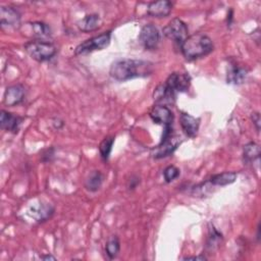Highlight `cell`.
Segmentation results:
<instances>
[{
  "label": "cell",
  "mask_w": 261,
  "mask_h": 261,
  "mask_svg": "<svg viewBox=\"0 0 261 261\" xmlns=\"http://www.w3.org/2000/svg\"><path fill=\"white\" fill-rule=\"evenodd\" d=\"M173 4L169 0H159L149 2L147 5L148 15L155 18H163L170 14Z\"/></svg>",
  "instance_id": "cell-12"
},
{
  "label": "cell",
  "mask_w": 261,
  "mask_h": 261,
  "mask_svg": "<svg viewBox=\"0 0 261 261\" xmlns=\"http://www.w3.org/2000/svg\"><path fill=\"white\" fill-rule=\"evenodd\" d=\"M179 145V142L177 140V138L172 137L171 139H169L166 142H162L159 143L153 150H152V156L155 159H160V158H164L167 157L169 155H171L175 149L177 148V146Z\"/></svg>",
  "instance_id": "cell-15"
},
{
  "label": "cell",
  "mask_w": 261,
  "mask_h": 261,
  "mask_svg": "<svg viewBox=\"0 0 261 261\" xmlns=\"http://www.w3.org/2000/svg\"><path fill=\"white\" fill-rule=\"evenodd\" d=\"M76 25L80 31L84 33L95 32L102 25V18L97 13H90L85 15L82 19L76 22Z\"/></svg>",
  "instance_id": "cell-16"
},
{
  "label": "cell",
  "mask_w": 261,
  "mask_h": 261,
  "mask_svg": "<svg viewBox=\"0 0 261 261\" xmlns=\"http://www.w3.org/2000/svg\"><path fill=\"white\" fill-rule=\"evenodd\" d=\"M179 123L182 132L189 138H195L198 134L200 126V118L194 117L187 112H180Z\"/></svg>",
  "instance_id": "cell-14"
},
{
  "label": "cell",
  "mask_w": 261,
  "mask_h": 261,
  "mask_svg": "<svg viewBox=\"0 0 261 261\" xmlns=\"http://www.w3.org/2000/svg\"><path fill=\"white\" fill-rule=\"evenodd\" d=\"M24 50L30 57L38 62L51 60L56 52V46L48 40H31L24 44Z\"/></svg>",
  "instance_id": "cell-3"
},
{
  "label": "cell",
  "mask_w": 261,
  "mask_h": 261,
  "mask_svg": "<svg viewBox=\"0 0 261 261\" xmlns=\"http://www.w3.org/2000/svg\"><path fill=\"white\" fill-rule=\"evenodd\" d=\"M153 72V64L140 59L123 58L115 60L109 68L110 76L118 82H125L136 77H145Z\"/></svg>",
  "instance_id": "cell-1"
},
{
  "label": "cell",
  "mask_w": 261,
  "mask_h": 261,
  "mask_svg": "<svg viewBox=\"0 0 261 261\" xmlns=\"http://www.w3.org/2000/svg\"><path fill=\"white\" fill-rule=\"evenodd\" d=\"M179 47L182 56L188 61L197 60L207 56L214 49L211 38L203 33H196L188 36Z\"/></svg>",
  "instance_id": "cell-2"
},
{
  "label": "cell",
  "mask_w": 261,
  "mask_h": 261,
  "mask_svg": "<svg viewBox=\"0 0 261 261\" xmlns=\"http://www.w3.org/2000/svg\"><path fill=\"white\" fill-rule=\"evenodd\" d=\"M247 76V69L237 64H230L226 73V82L231 85H241Z\"/></svg>",
  "instance_id": "cell-18"
},
{
  "label": "cell",
  "mask_w": 261,
  "mask_h": 261,
  "mask_svg": "<svg viewBox=\"0 0 261 261\" xmlns=\"http://www.w3.org/2000/svg\"><path fill=\"white\" fill-rule=\"evenodd\" d=\"M165 87L174 95L187 92L191 86V76L187 72H172L164 83Z\"/></svg>",
  "instance_id": "cell-8"
},
{
  "label": "cell",
  "mask_w": 261,
  "mask_h": 261,
  "mask_svg": "<svg viewBox=\"0 0 261 261\" xmlns=\"http://www.w3.org/2000/svg\"><path fill=\"white\" fill-rule=\"evenodd\" d=\"M149 116L154 121V123L162 125L163 128L171 127L174 119L171 109L168 106L161 104L153 106V108L149 112Z\"/></svg>",
  "instance_id": "cell-9"
},
{
  "label": "cell",
  "mask_w": 261,
  "mask_h": 261,
  "mask_svg": "<svg viewBox=\"0 0 261 261\" xmlns=\"http://www.w3.org/2000/svg\"><path fill=\"white\" fill-rule=\"evenodd\" d=\"M161 40V34L158 28L153 23L142 27L139 34V41L146 50H154L158 47Z\"/></svg>",
  "instance_id": "cell-7"
},
{
  "label": "cell",
  "mask_w": 261,
  "mask_h": 261,
  "mask_svg": "<svg viewBox=\"0 0 261 261\" xmlns=\"http://www.w3.org/2000/svg\"><path fill=\"white\" fill-rule=\"evenodd\" d=\"M43 260H55V257L51 256V255H44L41 257Z\"/></svg>",
  "instance_id": "cell-28"
},
{
  "label": "cell",
  "mask_w": 261,
  "mask_h": 261,
  "mask_svg": "<svg viewBox=\"0 0 261 261\" xmlns=\"http://www.w3.org/2000/svg\"><path fill=\"white\" fill-rule=\"evenodd\" d=\"M222 240V234L219 232L213 225L209 228V234L207 240V248L210 250H213L217 248Z\"/></svg>",
  "instance_id": "cell-24"
},
{
  "label": "cell",
  "mask_w": 261,
  "mask_h": 261,
  "mask_svg": "<svg viewBox=\"0 0 261 261\" xmlns=\"http://www.w3.org/2000/svg\"><path fill=\"white\" fill-rule=\"evenodd\" d=\"M22 120L23 118L21 116L8 112L6 110H1L0 112V126L6 132L17 134L22 123Z\"/></svg>",
  "instance_id": "cell-11"
},
{
  "label": "cell",
  "mask_w": 261,
  "mask_h": 261,
  "mask_svg": "<svg viewBox=\"0 0 261 261\" xmlns=\"http://www.w3.org/2000/svg\"><path fill=\"white\" fill-rule=\"evenodd\" d=\"M25 98V89L21 84L8 86L3 95V103L5 106L13 107L23 102Z\"/></svg>",
  "instance_id": "cell-10"
},
{
  "label": "cell",
  "mask_w": 261,
  "mask_h": 261,
  "mask_svg": "<svg viewBox=\"0 0 261 261\" xmlns=\"http://www.w3.org/2000/svg\"><path fill=\"white\" fill-rule=\"evenodd\" d=\"M251 119L253 121V124L255 125L256 130L259 133L260 130V124H261V119H260V113L259 112H253L251 114Z\"/></svg>",
  "instance_id": "cell-26"
},
{
  "label": "cell",
  "mask_w": 261,
  "mask_h": 261,
  "mask_svg": "<svg viewBox=\"0 0 261 261\" xmlns=\"http://www.w3.org/2000/svg\"><path fill=\"white\" fill-rule=\"evenodd\" d=\"M237 176L238 174L234 171H224V172L212 175L209 178V182L213 186L225 187L234 182L237 179Z\"/></svg>",
  "instance_id": "cell-19"
},
{
  "label": "cell",
  "mask_w": 261,
  "mask_h": 261,
  "mask_svg": "<svg viewBox=\"0 0 261 261\" xmlns=\"http://www.w3.org/2000/svg\"><path fill=\"white\" fill-rule=\"evenodd\" d=\"M179 169L174 166V165H168L167 167H165V169L163 170V177L164 180L166 182H171L172 180H174L175 178H177L179 176Z\"/></svg>",
  "instance_id": "cell-25"
},
{
  "label": "cell",
  "mask_w": 261,
  "mask_h": 261,
  "mask_svg": "<svg viewBox=\"0 0 261 261\" xmlns=\"http://www.w3.org/2000/svg\"><path fill=\"white\" fill-rule=\"evenodd\" d=\"M54 211L55 209L51 204L40 202L30 207L29 215L32 218H34L37 222H44L52 217Z\"/></svg>",
  "instance_id": "cell-13"
},
{
  "label": "cell",
  "mask_w": 261,
  "mask_h": 261,
  "mask_svg": "<svg viewBox=\"0 0 261 261\" xmlns=\"http://www.w3.org/2000/svg\"><path fill=\"white\" fill-rule=\"evenodd\" d=\"M111 41V31L104 32L79 44L74 49L75 55H85L97 50H103L109 46Z\"/></svg>",
  "instance_id": "cell-4"
},
{
  "label": "cell",
  "mask_w": 261,
  "mask_h": 261,
  "mask_svg": "<svg viewBox=\"0 0 261 261\" xmlns=\"http://www.w3.org/2000/svg\"><path fill=\"white\" fill-rule=\"evenodd\" d=\"M162 33L167 39L177 43L180 46V44L187 39L189 30L184 20L178 17H174L167 22V24L163 28Z\"/></svg>",
  "instance_id": "cell-5"
},
{
  "label": "cell",
  "mask_w": 261,
  "mask_h": 261,
  "mask_svg": "<svg viewBox=\"0 0 261 261\" xmlns=\"http://www.w3.org/2000/svg\"><path fill=\"white\" fill-rule=\"evenodd\" d=\"M119 250H120V243H119L118 238L116 236L110 237L107 240L106 245H105V251H106L107 256L110 259H114L118 255Z\"/></svg>",
  "instance_id": "cell-23"
},
{
  "label": "cell",
  "mask_w": 261,
  "mask_h": 261,
  "mask_svg": "<svg viewBox=\"0 0 261 261\" xmlns=\"http://www.w3.org/2000/svg\"><path fill=\"white\" fill-rule=\"evenodd\" d=\"M104 180V175L100 170H93L85 180V188L89 192H97Z\"/></svg>",
  "instance_id": "cell-21"
},
{
  "label": "cell",
  "mask_w": 261,
  "mask_h": 261,
  "mask_svg": "<svg viewBox=\"0 0 261 261\" xmlns=\"http://www.w3.org/2000/svg\"><path fill=\"white\" fill-rule=\"evenodd\" d=\"M184 260H200V261H204L207 260V257H205L204 255H199V256H187L184 258Z\"/></svg>",
  "instance_id": "cell-27"
},
{
  "label": "cell",
  "mask_w": 261,
  "mask_h": 261,
  "mask_svg": "<svg viewBox=\"0 0 261 261\" xmlns=\"http://www.w3.org/2000/svg\"><path fill=\"white\" fill-rule=\"evenodd\" d=\"M21 25L19 11L12 6L2 5L0 7V27L3 31L18 30Z\"/></svg>",
  "instance_id": "cell-6"
},
{
  "label": "cell",
  "mask_w": 261,
  "mask_h": 261,
  "mask_svg": "<svg viewBox=\"0 0 261 261\" xmlns=\"http://www.w3.org/2000/svg\"><path fill=\"white\" fill-rule=\"evenodd\" d=\"M35 40H46L51 37L52 32L49 24L43 21H33L28 23Z\"/></svg>",
  "instance_id": "cell-17"
},
{
  "label": "cell",
  "mask_w": 261,
  "mask_h": 261,
  "mask_svg": "<svg viewBox=\"0 0 261 261\" xmlns=\"http://www.w3.org/2000/svg\"><path fill=\"white\" fill-rule=\"evenodd\" d=\"M114 144V137L113 136H108L106 138H104L102 140V142L99 145V153H100V157L101 159L106 162L108 161L111 151H112V147Z\"/></svg>",
  "instance_id": "cell-22"
},
{
  "label": "cell",
  "mask_w": 261,
  "mask_h": 261,
  "mask_svg": "<svg viewBox=\"0 0 261 261\" xmlns=\"http://www.w3.org/2000/svg\"><path fill=\"white\" fill-rule=\"evenodd\" d=\"M260 147L255 142L247 143L243 148V159L246 163H253L255 160L259 161Z\"/></svg>",
  "instance_id": "cell-20"
}]
</instances>
